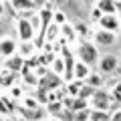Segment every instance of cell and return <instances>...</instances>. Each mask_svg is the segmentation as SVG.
<instances>
[{
    "instance_id": "cell-1",
    "label": "cell",
    "mask_w": 121,
    "mask_h": 121,
    "mask_svg": "<svg viewBox=\"0 0 121 121\" xmlns=\"http://www.w3.org/2000/svg\"><path fill=\"white\" fill-rule=\"evenodd\" d=\"M77 56H79L81 63L93 67V65L99 63V48H97L95 43H91V40H81V44L77 47Z\"/></svg>"
},
{
    "instance_id": "cell-2",
    "label": "cell",
    "mask_w": 121,
    "mask_h": 121,
    "mask_svg": "<svg viewBox=\"0 0 121 121\" xmlns=\"http://www.w3.org/2000/svg\"><path fill=\"white\" fill-rule=\"evenodd\" d=\"M91 101V107L95 109V111H107L109 107H111V95H109L107 91L103 89H97L93 95L89 97Z\"/></svg>"
},
{
    "instance_id": "cell-3",
    "label": "cell",
    "mask_w": 121,
    "mask_h": 121,
    "mask_svg": "<svg viewBox=\"0 0 121 121\" xmlns=\"http://www.w3.org/2000/svg\"><path fill=\"white\" fill-rule=\"evenodd\" d=\"M97 24H99L101 30H107V32H113V35H117L121 30V20L117 14H103L97 20Z\"/></svg>"
},
{
    "instance_id": "cell-4",
    "label": "cell",
    "mask_w": 121,
    "mask_h": 121,
    "mask_svg": "<svg viewBox=\"0 0 121 121\" xmlns=\"http://www.w3.org/2000/svg\"><path fill=\"white\" fill-rule=\"evenodd\" d=\"M16 32H18V39H20V43H28V40H32L36 36L35 28H32V24H30L28 18H20L16 24Z\"/></svg>"
},
{
    "instance_id": "cell-5",
    "label": "cell",
    "mask_w": 121,
    "mask_h": 121,
    "mask_svg": "<svg viewBox=\"0 0 121 121\" xmlns=\"http://www.w3.org/2000/svg\"><path fill=\"white\" fill-rule=\"evenodd\" d=\"M10 4H12V8L18 14H22V18L35 16L36 14V8H35V2L32 0H10Z\"/></svg>"
},
{
    "instance_id": "cell-6",
    "label": "cell",
    "mask_w": 121,
    "mask_h": 121,
    "mask_svg": "<svg viewBox=\"0 0 121 121\" xmlns=\"http://www.w3.org/2000/svg\"><path fill=\"white\" fill-rule=\"evenodd\" d=\"M97 65H99V73L101 75H111V73H115L117 65H119V59H117L115 55H103Z\"/></svg>"
},
{
    "instance_id": "cell-7",
    "label": "cell",
    "mask_w": 121,
    "mask_h": 121,
    "mask_svg": "<svg viewBox=\"0 0 121 121\" xmlns=\"http://www.w3.org/2000/svg\"><path fill=\"white\" fill-rule=\"evenodd\" d=\"M91 73V67L81 63V60H75V67H73V81H79V83H85V79L89 77Z\"/></svg>"
},
{
    "instance_id": "cell-8",
    "label": "cell",
    "mask_w": 121,
    "mask_h": 121,
    "mask_svg": "<svg viewBox=\"0 0 121 121\" xmlns=\"http://www.w3.org/2000/svg\"><path fill=\"white\" fill-rule=\"evenodd\" d=\"M93 39H95V43L99 44V47H109V44L115 43L117 35H113V32H107V30H97L95 35H93Z\"/></svg>"
},
{
    "instance_id": "cell-9",
    "label": "cell",
    "mask_w": 121,
    "mask_h": 121,
    "mask_svg": "<svg viewBox=\"0 0 121 121\" xmlns=\"http://www.w3.org/2000/svg\"><path fill=\"white\" fill-rule=\"evenodd\" d=\"M16 48H18V44H16V40L14 39H2L0 40V55L2 56H12V55H16Z\"/></svg>"
},
{
    "instance_id": "cell-10",
    "label": "cell",
    "mask_w": 121,
    "mask_h": 121,
    "mask_svg": "<svg viewBox=\"0 0 121 121\" xmlns=\"http://www.w3.org/2000/svg\"><path fill=\"white\" fill-rule=\"evenodd\" d=\"M22 67H24V59L20 55H12L6 59V71H10V73H18Z\"/></svg>"
},
{
    "instance_id": "cell-11",
    "label": "cell",
    "mask_w": 121,
    "mask_h": 121,
    "mask_svg": "<svg viewBox=\"0 0 121 121\" xmlns=\"http://www.w3.org/2000/svg\"><path fill=\"white\" fill-rule=\"evenodd\" d=\"M117 8V0H99L97 2V10L101 14H115Z\"/></svg>"
},
{
    "instance_id": "cell-12",
    "label": "cell",
    "mask_w": 121,
    "mask_h": 121,
    "mask_svg": "<svg viewBox=\"0 0 121 121\" xmlns=\"http://www.w3.org/2000/svg\"><path fill=\"white\" fill-rule=\"evenodd\" d=\"M103 83H105V79L101 73H89V77L85 79V85H89L91 89H101Z\"/></svg>"
},
{
    "instance_id": "cell-13",
    "label": "cell",
    "mask_w": 121,
    "mask_h": 121,
    "mask_svg": "<svg viewBox=\"0 0 121 121\" xmlns=\"http://www.w3.org/2000/svg\"><path fill=\"white\" fill-rule=\"evenodd\" d=\"M14 83H16V73H10V71L0 73V89H10L14 87Z\"/></svg>"
},
{
    "instance_id": "cell-14",
    "label": "cell",
    "mask_w": 121,
    "mask_h": 121,
    "mask_svg": "<svg viewBox=\"0 0 121 121\" xmlns=\"http://www.w3.org/2000/svg\"><path fill=\"white\" fill-rule=\"evenodd\" d=\"M22 115H24L28 121H43L44 109H40V107H36V109H24V107H22Z\"/></svg>"
},
{
    "instance_id": "cell-15",
    "label": "cell",
    "mask_w": 121,
    "mask_h": 121,
    "mask_svg": "<svg viewBox=\"0 0 121 121\" xmlns=\"http://www.w3.org/2000/svg\"><path fill=\"white\" fill-rule=\"evenodd\" d=\"M35 48H36L35 43H32V40H28V43H20V44H18L16 52L22 56V59H28L30 55H35Z\"/></svg>"
},
{
    "instance_id": "cell-16",
    "label": "cell",
    "mask_w": 121,
    "mask_h": 121,
    "mask_svg": "<svg viewBox=\"0 0 121 121\" xmlns=\"http://www.w3.org/2000/svg\"><path fill=\"white\" fill-rule=\"evenodd\" d=\"M60 35L65 36L67 40H69V44H73L75 40H77V30H75L73 26L69 24V22H65V24L60 26Z\"/></svg>"
},
{
    "instance_id": "cell-17",
    "label": "cell",
    "mask_w": 121,
    "mask_h": 121,
    "mask_svg": "<svg viewBox=\"0 0 121 121\" xmlns=\"http://www.w3.org/2000/svg\"><path fill=\"white\" fill-rule=\"evenodd\" d=\"M51 69L55 75H65V59H52Z\"/></svg>"
},
{
    "instance_id": "cell-18",
    "label": "cell",
    "mask_w": 121,
    "mask_h": 121,
    "mask_svg": "<svg viewBox=\"0 0 121 121\" xmlns=\"http://www.w3.org/2000/svg\"><path fill=\"white\" fill-rule=\"evenodd\" d=\"M89 121H109V111H95V109H91Z\"/></svg>"
},
{
    "instance_id": "cell-19",
    "label": "cell",
    "mask_w": 121,
    "mask_h": 121,
    "mask_svg": "<svg viewBox=\"0 0 121 121\" xmlns=\"http://www.w3.org/2000/svg\"><path fill=\"white\" fill-rule=\"evenodd\" d=\"M89 113H91V109L75 111V113H73V121H89Z\"/></svg>"
},
{
    "instance_id": "cell-20",
    "label": "cell",
    "mask_w": 121,
    "mask_h": 121,
    "mask_svg": "<svg viewBox=\"0 0 121 121\" xmlns=\"http://www.w3.org/2000/svg\"><path fill=\"white\" fill-rule=\"evenodd\" d=\"M75 30H77V36H81V39H87L89 36V26L87 24H77Z\"/></svg>"
},
{
    "instance_id": "cell-21",
    "label": "cell",
    "mask_w": 121,
    "mask_h": 121,
    "mask_svg": "<svg viewBox=\"0 0 121 121\" xmlns=\"http://www.w3.org/2000/svg\"><path fill=\"white\" fill-rule=\"evenodd\" d=\"M47 109H48V113H51V115H59V111L60 109H63V103H55V101H52V103H48L47 105Z\"/></svg>"
},
{
    "instance_id": "cell-22",
    "label": "cell",
    "mask_w": 121,
    "mask_h": 121,
    "mask_svg": "<svg viewBox=\"0 0 121 121\" xmlns=\"http://www.w3.org/2000/svg\"><path fill=\"white\" fill-rule=\"evenodd\" d=\"M47 30H48V32H47V39H48V40H52V39L56 36V24H51V26H47Z\"/></svg>"
},
{
    "instance_id": "cell-23",
    "label": "cell",
    "mask_w": 121,
    "mask_h": 121,
    "mask_svg": "<svg viewBox=\"0 0 121 121\" xmlns=\"http://www.w3.org/2000/svg\"><path fill=\"white\" fill-rule=\"evenodd\" d=\"M52 14H55V16H52V20H55L56 22V24H60V26H63V24H65V16H63V12H52Z\"/></svg>"
},
{
    "instance_id": "cell-24",
    "label": "cell",
    "mask_w": 121,
    "mask_h": 121,
    "mask_svg": "<svg viewBox=\"0 0 121 121\" xmlns=\"http://www.w3.org/2000/svg\"><path fill=\"white\" fill-rule=\"evenodd\" d=\"M109 121H121V111H113V113H109Z\"/></svg>"
},
{
    "instance_id": "cell-25",
    "label": "cell",
    "mask_w": 121,
    "mask_h": 121,
    "mask_svg": "<svg viewBox=\"0 0 121 121\" xmlns=\"http://www.w3.org/2000/svg\"><path fill=\"white\" fill-rule=\"evenodd\" d=\"M10 91H12V97H22V89H16V85L10 87Z\"/></svg>"
},
{
    "instance_id": "cell-26",
    "label": "cell",
    "mask_w": 121,
    "mask_h": 121,
    "mask_svg": "<svg viewBox=\"0 0 121 121\" xmlns=\"http://www.w3.org/2000/svg\"><path fill=\"white\" fill-rule=\"evenodd\" d=\"M32 2H35V8H43L47 4V0H32Z\"/></svg>"
},
{
    "instance_id": "cell-27",
    "label": "cell",
    "mask_w": 121,
    "mask_h": 121,
    "mask_svg": "<svg viewBox=\"0 0 121 121\" xmlns=\"http://www.w3.org/2000/svg\"><path fill=\"white\" fill-rule=\"evenodd\" d=\"M0 113H8V107H6V103L2 101V97H0Z\"/></svg>"
},
{
    "instance_id": "cell-28",
    "label": "cell",
    "mask_w": 121,
    "mask_h": 121,
    "mask_svg": "<svg viewBox=\"0 0 121 121\" xmlns=\"http://www.w3.org/2000/svg\"><path fill=\"white\" fill-rule=\"evenodd\" d=\"M115 14L119 16V20H121V0H117V8H115Z\"/></svg>"
},
{
    "instance_id": "cell-29",
    "label": "cell",
    "mask_w": 121,
    "mask_h": 121,
    "mask_svg": "<svg viewBox=\"0 0 121 121\" xmlns=\"http://www.w3.org/2000/svg\"><path fill=\"white\" fill-rule=\"evenodd\" d=\"M0 14H2V0H0Z\"/></svg>"
},
{
    "instance_id": "cell-30",
    "label": "cell",
    "mask_w": 121,
    "mask_h": 121,
    "mask_svg": "<svg viewBox=\"0 0 121 121\" xmlns=\"http://www.w3.org/2000/svg\"><path fill=\"white\" fill-rule=\"evenodd\" d=\"M51 121H59V119H51Z\"/></svg>"
},
{
    "instance_id": "cell-31",
    "label": "cell",
    "mask_w": 121,
    "mask_h": 121,
    "mask_svg": "<svg viewBox=\"0 0 121 121\" xmlns=\"http://www.w3.org/2000/svg\"><path fill=\"white\" fill-rule=\"evenodd\" d=\"M119 111H121V103H119Z\"/></svg>"
},
{
    "instance_id": "cell-32",
    "label": "cell",
    "mask_w": 121,
    "mask_h": 121,
    "mask_svg": "<svg viewBox=\"0 0 121 121\" xmlns=\"http://www.w3.org/2000/svg\"><path fill=\"white\" fill-rule=\"evenodd\" d=\"M12 121H16V119H12Z\"/></svg>"
},
{
    "instance_id": "cell-33",
    "label": "cell",
    "mask_w": 121,
    "mask_h": 121,
    "mask_svg": "<svg viewBox=\"0 0 121 121\" xmlns=\"http://www.w3.org/2000/svg\"><path fill=\"white\" fill-rule=\"evenodd\" d=\"M2 2H4V0H2Z\"/></svg>"
}]
</instances>
